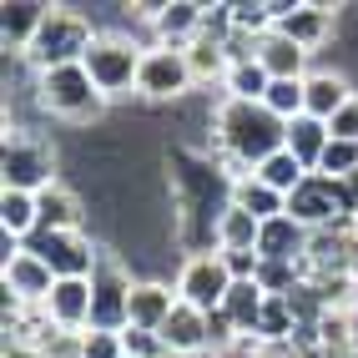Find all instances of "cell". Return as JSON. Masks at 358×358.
<instances>
[{
    "label": "cell",
    "instance_id": "obj_12",
    "mask_svg": "<svg viewBox=\"0 0 358 358\" xmlns=\"http://www.w3.org/2000/svg\"><path fill=\"white\" fill-rule=\"evenodd\" d=\"M41 313H45V323H56V328L86 333L91 328V278H61Z\"/></svg>",
    "mask_w": 358,
    "mask_h": 358
},
{
    "label": "cell",
    "instance_id": "obj_6",
    "mask_svg": "<svg viewBox=\"0 0 358 358\" xmlns=\"http://www.w3.org/2000/svg\"><path fill=\"white\" fill-rule=\"evenodd\" d=\"M288 217H298L308 232H318V227H338V222L358 217V212H353V197H348V187L338 177L308 172L303 187L288 197Z\"/></svg>",
    "mask_w": 358,
    "mask_h": 358
},
{
    "label": "cell",
    "instance_id": "obj_35",
    "mask_svg": "<svg viewBox=\"0 0 358 358\" xmlns=\"http://www.w3.org/2000/svg\"><path fill=\"white\" fill-rule=\"evenodd\" d=\"M237 338V323L222 313V308H212V313H207V348H227Z\"/></svg>",
    "mask_w": 358,
    "mask_h": 358
},
{
    "label": "cell",
    "instance_id": "obj_1",
    "mask_svg": "<svg viewBox=\"0 0 358 358\" xmlns=\"http://www.w3.org/2000/svg\"><path fill=\"white\" fill-rule=\"evenodd\" d=\"M217 141H222V152L232 157L237 166V177H248L257 172L268 157H278L282 147H288V122L282 116H273L262 101H222L217 111ZM232 177V182H237Z\"/></svg>",
    "mask_w": 358,
    "mask_h": 358
},
{
    "label": "cell",
    "instance_id": "obj_33",
    "mask_svg": "<svg viewBox=\"0 0 358 358\" xmlns=\"http://www.w3.org/2000/svg\"><path fill=\"white\" fill-rule=\"evenodd\" d=\"M81 358H127V343H122V333L86 328V338H81Z\"/></svg>",
    "mask_w": 358,
    "mask_h": 358
},
{
    "label": "cell",
    "instance_id": "obj_20",
    "mask_svg": "<svg viewBox=\"0 0 358 358\" xmlns=\"http://www.w3.org/2000/svg\"><path fill=\"white\" fill-rule=\"evenodd\" d=\"M328 141H333V131H328V122H318V116L303 111V116H293V122H288V152L308 166V172H318Z\"/></svg>",
    "mask_w": 358,
    "mask_h": 358
},
{
    "label": "cell",
    "instance_id": "obj_39",
    "mask_svg": "<svg viewBox=\"0 0 358 358\" xmlns=\"http://www.w3.org/2000/svg\"><path fill=\"white\" fill-rule=\"evenodd\" d=\"M162 358H187V353H172V348H166V353H162Z\"/></svg>",
    "mask_w": 358,
    "mask_h": 358
},
{
    "label": "cell",
    "instance_id": "obj_5",
    "mask_svg": "<svg viewBox=\"0 0 358 358\" xmlns=\"http://www.w3.org/2000/svg\"><path fill=\"white\" fill-rule=\"evenodd\" d=\"M141 45L127 41V36H96L91 41V51H86V71H91V81H96V91L111 101V96H127V91H136V76H141Z\"/></svg>",
    "mask_w": 358,
    "mask_h": 358
},
{
    "label": "cell",
    "instance_id": "obj_22",
    "mask_svg": "<svg viewBox=\"0 0 358 358\" xmlns=\"http://www.w3.org/2000/svg\"><path fill=\"white\" fill-rule=\"evenodd\" d=\"M36 207H41V232H81V202L61 182L36 192Z\"/></svg>",
    "mask_w": 358,
    "mask_h": 358
},
{
    "label": "cell",
    "instance_id": "obj_8",
    "mask_svg": "<svg viewBox=\"0 0 358 358\" xmlns=\"http://www.w3.org/2000/svg\"><path fill=\"white\" fill-rule=\"evenodd\" d=\"M232 293V273H227V257L222 252H197L182 262V278H177V298L212 313V308H222Z\"/></svg>",
    "mask_w": 358,
    "mask_h": 358
},
{
    "label": "cell",
    "instance_id": "obj_4",
    "mask_svg": "<svg viewBox=\"0 0 358 358\" xmlns=\"http://www.w3.org/2000/svg\"><path fill=\"white\" fill-rule=\"evenodd\" d=\"M41 106L66 116V122H96L106 111V96L96 91L86 66H56V71H41Z\"/></svg>",
    "mask_w": 358,
    "mask_h": 358
},
{
    "label": "cell",
    "instance_id": "obj_9",
    "mask_svg": "<svg viewBox=\"0 0 358 358\" xmlns=\"http://www.w3.org/2000/svg\"><path fill=\"white\" fill-rule=\"evenodd\" d=\"M31 252L56 273V282L61 278H91V273H96V257H101L81 232H36Z\"/></svg>",
    "mask_w": 358,
    "mask_h": 358
},
{
    "label": "cell",
    "instance_id": "obj_28",
    "mask_svg": "<svg viewBox=\"0 0 358 358\" xmlns=\"http://www.w3.org/2000/svg\"><path fill=\"white\" fill-rule=\"evenodd\" d=\"M257 177L268 182L273 192H282V197H293L298 187H303V177H308V166H303V162H298V157H293L288 147H282L278 157H268V162L257 166Z\"/></svg>",
    "mask_w": 358,
    "mask_h": 358
},
{
    "label": "cell",
    "instance_id": "obj_27",
    "mask_svg": "<svg viewBox=\"0 0 358 358\" xmlns=\"http://www.w3.org/2000/svg\"><path fill=\"white\" fill-rule=\"evenodd\" d=\"M298 333V313L288 298H268L262 303V318H257V338L252 343H293Z\"/></svg>",
    "mask_w": 358,
    "mask_h": 358
},
{
    "label": "cell",
    "instance_id": "obj_38",
    "mask_svg": "<svg viewBox=\"0 0 358 358\" xmlns=\"http://www.w3.org/2000/svg\"><path fill=\"white\" fill-rule=\"evenodd\" d=\"M348 278H353V298H358V262H353V273H348Z\"/></svg>",
    "mask_w": 358,
    "mask_h": 358
},
{
    "label": "cell",
    "instance_id": "obj_14",
    "mask_svg": "<svg viewBox=\"0 0 358 358\" xmlns=\"http://www.w3.org/2000/svg\"><path fill=\"white\" fill-rule=\"evenodd\" d=\"M308 232L298 217H273V222H262V237H257V257L262 262H298V257H308Z\"/></svg>",
    "mask_w": 358,
    "mask_h": 358
},
{
    "label": "cell",
    "instance_id": "obj_26",
    "mask_svg": "<svg viewBox=\"0 0 358 358\" xmlns=\"http://www.w3.org/2000/svg\"><path fill=\"white\" fill-rule=\"evenodd\" d=\"M0 227L10 237H36L41 232V207L31 192H0Z\"/></svg>",
    "mask_w": 358,
    "mask_h": 358
},
{
    "label": "cell",
    "instance_id": "obj_34",
    "mask_svg": "<svg viewBox=\"0 0 358 358\" xmlns=\"http://www.w3.org/2000/svg\"><path fill=\"white\" fill-rule=\"evenodd\" d=\"M122 343H127V358H162V353H166L162 333H141V328H127Z\"/></svg>",
    "mask_w": 358,
    "mask_h": 358
},
{
    "label": "cell",
    "instance_id": "obj_2",
    "mask_svg": "<svg viewBox=\"0 0 358 358\" xmlns=\"http://www.w3.org/2000/svg\"><path fill=\"white\" fill-rule=\"evenodd\" d=\"M91 41H96V31L86 26V15H76V10H45V20H41V31H36V41H31L26 56L41 71L81 66L86 51H91Z\"/></svg>",
    "mask_w": 358,
    "mask_h": 358
},
{
    "label": "cell",
    "instance_id": "obj_32",
    "mask_svg": "<svg viewBox=\"0 0 358 358\" xmlns=\"http://www.w3.org/2000/svg\"><path fill=\"white\" fill-rule=\"evenodd\" d=\"M318 172L323 177H353L358 172V141H338V136H333L328 141V152H323V162H318Z\"/></svg>",
    "mask_w": 358,
    "mask_h": 358
},
{
    "label": "cell",
    "instance_id": "obj_23",
    "mask_svg": "<svg viewBox=\"0 0 358 358\" xmlns=\"http://www.w3.org/2000/svg\"><path fill=\"white\" fill-rule=\"evenodd\" d=\"M257 237H262V222L243 207H227L217 217V243L222 252H257Z\"/></svg>",
    "mask_w": 358,
    "mask_h": 358
},
{
    "label": "cell",
    "instance_id": "obj_18",
    "mask_svg": "<svg viewBox=\"0 0 358 358\" xmlns=\"http://www.w3.org/2000/svg\"><path fill=\"white\" fill-rule=\"evenodd\" d=\"M162 343L172 348V353H187L192 358L197 348H207V313L192 303H177V313L162 323Z\"/></svg>",
    "mask_w": 358,
    "mask_h": 358
},
{
    "label": "cell",
    "instance_id": "obj_19",
    "mask_svg": "<svg viewBox=\"0 0 358 358\" xmlns=\"http://www.w3.org/2000/svg\"><path fill=\"white\" fill-rule=\"evenodd\" d=\"M232 207L252 212L257 222H273V217H282V212H288V197L273 192V187L262 182L257 172H248V177H237V182H232Z\"/></svg>",
    "mask_w": 358,
    "mask_h": 358
},
{
    "label": "cell",
    "instance_id": "obj_24",
    "mask_svg": "<svg viewBox=\"0 0 358 358\" xmlns=\"http://www.w3.org/2000/svg\"><path fill=\"white\" fill-rule=\"evenodd\" d=\"M51 6H31V0H20V6H6V20H0V36H6L10 51H31V41L41 31V20Z\"/></svg>",
    "mask_w": 358,
    "mask_h": 358
},
{
    "label": "cell",
    "instance_id": "obj_11",
    "mask_svg": "<svg viewBox=\"0 0 358 358\" xmlns=\"http://www.w3.org/2000/svg\"><path fill=\"white\" fill-rule=\"evenodd\" d=\"M51 288H56V273L45 268L31 248H20L15 257H6V293H10L20 308H26V303H41V308H45Z\"/></svg>",
    "mask_w": 358,
    "mask_h": 358
},
{
    "label": "cell",
    "instance_id": "obj_7",
    "mask_svg": "<svg viewBox=\"0 0 358 358\" xmlns=\"http://www.w3.org/2000/svg\"><path fill=\"white\" fill-rule=\"evenodd\" d=\"M131 288L136 282L127 278V268L111 252H101L96 273H91V328L127 333V323H131Z\"/></svg>",
    "mask_w": 358,
    "mask_h": 358
},
{
    "label": "cell",
    "instance_id": "obj_25",
    "mask_svg": "<svg viewBox=\"0 0 358 358\" xmlns=\"http://www.w3.org/2000/svg\"><path fill=\"white\" fill-rule=\"evenodd\" d=\"M262 303H268V293L257 288V282H232V293L222 303V313L237 323V333H248V338H257V318H262Z\"/></svg>",
    "mask_w": 358,
    "mask_h": 358
},
{
    "label": "cell",
    "instance_id": "obj_21",
    "mask_svg": "<svg viewBox=\"0 0 358 358\" xmlns=\"http://www.w3.org/2000/svg\"><path fill=\"white\" fill-rule=\"evenodd\" d=\"M257 61H262V71H268L273 81H303V61H308V51L303 45H293L288 36H262V45H257Z\"/></svg>",
    "mask_w": 358,
    "mask_h": 358
},
{
    "label": "cell",
    "instance_id": "obj_15",
    "mask_svg": "<svg viewBox=\"0 0 358 358\" xmlns=\"http://www.w3.org/2000/svg\"><path fill=\"white\" fill-rule=\"evenodd\" d=\"M202 15L207 6H197V0H172V6L157 10V45H177V51H187L197 36H202Z\"/></svg>",
    "mask_w": 358,
    "mask_h": 358
},
{
    "label": "cell",
    "instance_id": "obj_31",
    "mask_svg": "<svg viewBox=\"0 0 358 358\" xmlns=\"http://www.w3.org/2000/svg\"><path fill=\"white\" fill-rule=\"evenodd\" d=\"M303 81H308V76H303ZM303 81H273L268 96H262V106H268L273 116H282V122L303 116Z\"/></svg>",
    "mask_w": 358,
    "mask_h": 358
},
{
    "label": "cell",
    "instance_id": "obj_13",
    "mask_svg": "<svg viewBox=\"0 0 358 358\" xmlns=\"http://www.w3.org/2000/svg\"><path fill=\"white\" fill-rule=\"evenodd\" d=\"M333 31V6H278V36H288L293 45L313 51Z\"/></svg>",
    "mask_w": 358,
    "mask_h": 358
},
{
    "label": "cell",
    "instance_id": "obj_37",
    "mask_svg": "<svg viewBox=\"0 0 358 358\" xmlns=\"http://www.w3.org/2000/svg\"><path fill=\"white\" fill-rule=\"evenodd\" d=\"M343 187H348V197H353V212H358V172H353V177H343Z\"/></svg>",
    "mask_w": 358,
    "mask_h": 358
},
{
    "label": "cell",
    "instance_id": "obj_29",
    "mask_svg": "<svg viewBox=\"0 0 358 358\" xmlns=\"http://www.w3.org/2000/svg\"><path fill=\"white\" fill-rule=\"evenodd\" d=\"M187 66H192V81H227V71H232L217 41H192L187 45Z\"/></svg>",
    "mask_w": 358,
    "mask_h": 358
},
{
    "label": "cell",
    "instance_id": "obj_3",
    "mask_svg": "<svg viewBox=\"0 0 358 358\" xmlns=\"http://www.w3.org/2000/svg\"><path fill=\"white\" fill-rule=\"evenodd\" d=\"M0 177H6V192H31L36 197L45 187H56V152L31 131H6Z\"/></svg>",
    "mask_w": 358,
    "mask_h": 358
},
{
    "label": "cell",
    "instance_id": "obj_36",
    "mask_svg": "<svg viewBox=\"0 0 358 358\" xmlns=\"http://www.w3.org/2000/svg\"><path fill=\"white\" fill-rule=\"evenodd\" d=\"M328 131L338 136V141H358V96H353V101H348V106L328 122Z\"/></svg>",
    "mask_w": 358,
    "mask_h": 358
},
{
    "label": "cell",
    "instance_id": "obj_30",
    "mask_svg": "<svg viewBox=\"0 0 358 358\" xmlns=\"http://www.w3.org/2000/svg\"><path fill=\"white\" fill-rule=\"evenodd\" d=\"M268 86H273V76L262 71V61H243V66L227 71V96L232 101H262Z\"/></svg>",
    "mask_w": 358,
    "mask_h": 358
},
{
    "label": "cell",
    "instance_id": "obj_40",
    "mask_svg": "<svg viewBox=\"0 0 358 358\" xmlns=\"http://www.w3.org/2000/svg\"><path fill=\"white\" fill-rule=\"evenodd\" d=\"M343 358H358V353H343Z\"/></svg>",
    "mask_w": 358,
    "mask_h": 358
},
{
    "label": "cell",
    "instance_id": "obj_16",
    "mask_svg": "<svg viewBox=\"0 0 358 358\" xmlns=\"http://www.w3.org/2000/svg\"><path fill=\"white\" fill-rule=\"evenodd\" d=\"M177 293L166 282H136L131 288V323L127 328H141V333H162V323L177 313Z\"/></svg>",
    "mask_w": 358,
    "mask_h": 358
},
{
    "label": "cell",
    "instance_id": "obj_10",
    "mask_svg": "<svg viewBox=\"0 0 358 358\" xmlns=\"http://www.w3.org/2000/svg\"><path fill=\"white\" fill-rule=\"evenodd\" d=\"M192 81V66H187V51L177 45H152L147 56H141V76H136V91L152 101H166V96H182Z\"/></svg>",
    "mask_w": 358,
    "mask_h": 358
},
{
    "label": "cell",
    "instance_id": "obj_17",
    "mask_svg": "<svg viewBox=\"0 0 358 358\" xmlns=\"http://www.w3.org/2000/svg\"><path fill=\"white\" fill-rule=\"evenodd\" d=\"M348 101H353V91H348L343 76H333V71H318V76L303 81V111L318 116V122H333Z\"/></svg>",
    "mask_w": 358,
    "mask_h": 358
}]
</instances>
